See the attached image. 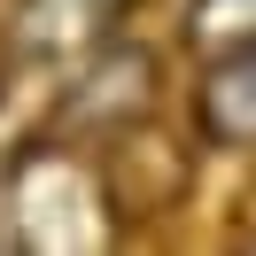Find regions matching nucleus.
Segmentation results:
<instances>
[{"mask_svg": "<svg viewBox=\"0 0 256 256\" xmlns=\"http://www.w3.org/2000/svg\"><path fill=\"white\" fill-rule=\"evenodd\" d=\"M202 124L218 140H256V47H233L202 86Z\"/></svg>", "mask_w": 256, "mask_h": 256, "instance_id": "1", "label": "nucleus"}, {"mask_svg": "<svg viewBox=\"0 0 256 256\" xmlns=\"http://www.w3.org/2000/svg\"><path fill=\"white\" fill-rule=\"evenodd\" d=\"M116 8L124 0H32L24 8V39L32 47H86V39H101V24Z\"/></svg>", "mask_w": 256, "mask_h": 256, "instance_id": "2", "label": "nucleus"}]
</instances>
